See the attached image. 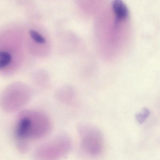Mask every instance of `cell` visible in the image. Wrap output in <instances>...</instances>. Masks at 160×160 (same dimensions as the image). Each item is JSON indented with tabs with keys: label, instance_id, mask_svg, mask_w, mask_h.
I'll return each instance as SVG.
<instances>
[{
	"label": "cell",
	"instance_id": "cell-4",
	"mask_svg": "<svg viewBox=\"0 0 160 160\" xmlns=\"http://www.w3.org/2000/svg\"><path fill=\"white\" fill-rule=\"evenodd\" d=\"M112 8L115 16L116 25H118L128 17V8L122 0H113Z\"/></svg>",
	"mask_w": 160,
	"mask_h": 160
},
{
	"label": "cell",
	"instance_id": "cell-7",
	"mask_svg": "<svg viewBox=\"0 0 160 160\" xmlns=\"http://www.w3.org/2000/svg\"><path fill=\"white\" fill-rule=\"evenodd\" d=\"M150 114V111L148 108H145L140 112L136 114L135 117L137 122L142 124L145 121Z\"/></svg>",
	"mask_w": 160,
	"mask_h": 160
},
{
	"label": "cell",
	"instance_id": "cell-6",
	"mask_svg": "<svg viewBox=\"0 0 160 160\" xmlns=\"http://www.w3.org/2000/svg\"><path fill=\"white\" fill-rule=\"evenodd\" d=\"M30 35L32 39L37 44L44 45H46L47 43L46 38L37 31L33 30H31L30 31Z\"/></svg>",
	"mask_w": 160,
	"mask_h": 160
},
{
	"label": "cell",
	"instance_id": "cell-5",
	"mask_svg": "<svg viewBox=\"0 0 160 160\" xmlns=\"http://www.w3.org/2000/svg\"><path fill=\"white\" fill-rule=\"evenodd\" d=\"M12 56L9 52L0 51V69H3L9 65L12 61Z\"/></svg>",
	"mask_w": 160,
	"mask_h": 160
},
{
	"label": "cell",
	"instance_id": "cell-1",
	"mask_svg": "<svg viewBox=\"0 0 160 160\" xmlns=\"http://www.w3.org/2000/svg\"><path fill=\"white\" fill-rule=\"evenodd\" d=\"M51 124L45 114L32 112L21 118L16 129V135L21 149L26 148V143L30 140L44 137L49 132Z\"/></svg>",
	"mask_w": 160,
	"mask_h": 160
},
{
	"label": "cell",
	"instance_id": "cell-3",
	"mask_svg": "<svg viewBox=\"0 0 160 160\" xmlns=\"http://www.w3.org/2000/svg\"><path fill=\"white\" fill-rule=\"evenodd\" d=\"M80 145L83 151L88 156L97 157L102 153L104 139L98 129L87 124H81L78 128Z\"/></svg>",
	"mask_w": 160,
	"mask_h": 160
},
{
	"label": "cell",
	"instance_id": "cell-2",
	"mask_svg": "<svg viewBox=\"0 0 160 160\" xmlns=\"http://www.w3.org/2000/svg\"><path fill=\"white\" fill-rule=\"evenodd\" d=\"M72 141L65 135H60L50 140L37 150L36 160H59L69 153Z\"/></svg>",
	"mask_w": 160,
	"mask_h": 160
}]
</instances>
